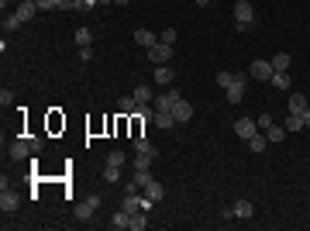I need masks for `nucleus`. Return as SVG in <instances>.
Masks as SVG:
<instances>
[{"instance_id": "obj_1", "label": "nucleus", "mask_w": 310, "mask_h": 231, "mask_svg": "<svg viewBox=\"0 0 310 231\" xmlns=\"http://www.w3.org/2000/svg\"><path fill=\"white\" fill-rule=\"evenodd\" d=\"M252 21H255L252 0H238V4H234V31H248Z\"/></svg>"}, {"instance_id": "obj_2", "label": "nucleus", "mask_w": 310, "mask_h": 231, "mask_svg": "<svg viewBox=\"0 0 310 231\" xmlns=\"http://www.w3.org/2000/svg\"><path fill=\"white\" fill-rule=\"evenodd\" d=\"M255 214V207H252V200H245V197H238L231 207H224V221H234V218H241V221H248Z\"/></svg>"}, {"instance_id": "obj_3", "label": "nucleus", "mask_w": 310, "mask_h": 231, "mask_svg": "<svg viewBox=\"0 0 310 231\" xmlns=\"http://www.w3.org/2000/svg\"><path fill=\"white\" fill-rule=\"evenodd\" d=\"M97 207H100V197H97V193H90L86 200H80V204L72 207V214H76L80 221H86V218H93V214H97Z\"/></svg>"}, {"instance_id": "obj_4", "label": "nucleus", "mask_w": 310, "mask_h": 231, "mask_svg": "<svg viewBox=\"0 0 310 231\" xmlns=\"http://www.w3.org/2000/svg\"><path fill=\"white\" fill-rule=\"evenodd\" d=\"M31 152H34V141H31V138H17V141H11V159H14V162L31 159Z\"/></svg>"}, {"instance_id": "obj_5", "label": "nucleus", "mask_w": 310, "mask_h": 231, "mask_svg": "<svg viewBox=\"0 0 310 231\" xmlns=\"http://www.w3.org/2000/svg\"><path fill=\"white\" fill-rule=\"evenodd\" d=\"M176 100H183V93L176 90V86H169V90L159 93V97H155L152 104H155V111H172V104H176Z\"/></svg>"}, {"instance_id": "obj_6", "label": "nucleus", "mask_w": 310, "mask_h": 231, "mask_svg": "<svg viewBox=\"0 0 310 231\" xmlns=\"http://www.w3.org/2000/svg\"><path fill=\"white\" fill-rule=\"evenodd\" d=\"M149 59L155 62V66H166L172 59V45H166V42H155V45L149 48Z\"/></svg>"}, {"instance_id": "obj_7", "label": "nucleus", "mask_w": 310, "mask_h": 231, "mask_svg": "<svg viewBox=\"0 0 310 231\" xmlns=\"http://www.w3.org/2000/svg\"><path fill=\"white\" fill-rule=\"evenodd\" d=\"M241 100H245V76L234 73V80L228 86V104H241Z\"/></svg>"}, {"instance_id": "obj_8", "label": "nucleus", "mask_w": 310, "mask_h": 231, "mask_svg": "<svg viewBox=\"0 0 310 231\" xmlns=\"http://www.w3.org/2000/svg\"><path fill=\"white\" fill-rule=\"evenodd\" d=\"M17 204H21V200H17V193H14L11 186H4V190H0V210H4V214H14V210H17Z\"/></svg>"}, {"instance_id": "obj_9", "label": "nucleus", "mask_w": 310, "mask_h": 231, "mask_svg": "<svg viewBox=\"0 0 310 231\" xmlns=\"http://www.w3.org/2000/svg\"><path fill=\"white\" fill-rule=\"evenodd\" d=\"M255 131H259V125H255L252 117H238V121H234V135H238V138H245V141H248V138L255 135Z\"/></svg>"}, {"instance_id": "obj_10", "label": "nucleus", "mask_w": 310, "mask_h": 231, "mask_svg": "<svg viewBox=\"0 0 310 231\" xmlns=\"http://www.w3.org/2000/svg\"><path fill=\"white\" fill-rule=\"evenodd\" d=\"M272 62H269V59H259V62H255V66H252V76H255V80H262V83H269V80H272Z\"/></svg>"}, {"instance_id": "obj_11", "label": "nucleus", "mask_w": 310, "mask_h": 231, "mask_svg": "<svg viewBox=\"0 0 310 231\" xmlns=\"http://www.w3.org/2000/svg\"><path fill=\"white\" fill-rule=\"evenodd\" d=\"M172 117H176V125H186V121L193 117V107L186 104V100H176V104H172Z\"/></svg>"}, {"instance_id": "obj_12", "label": "nucleus", "mask_w": 310, "mask_h": 231, "mask_svg": "<svg viewBox=\"0 0 310 231\" xmlns=\"http://www.w3.org/2000/svg\"><path fill=\"white\" fill-rule=\"evenodd\" d=\"M155 128H162V131H169V128H176V117H172V111H155V121H152Z\"/></svg>"}, {"instance_id": "obj_13", "label": "nucleus", "mask_w": 310, "mask_h": 231, "mask_svg": "<svg viewBox=\"0 0 310 231\" xmlns=\"http://www.w3.org/2000/svg\"><path fill=\"white\" fill-rule=\"evenodd\" d=\"M111 228H114V231H124V228H131V214H127L124 207H121V210H114V218H111Z\"/></svg>"}, {"instance_id": "obj_14", "label": "nucleus", "mask_w": 310, "mask_h": 231, "mask_svg": "<svg viewBox=\"0 0 310 231\" xmlns=\"http://www.w3.org/2000/svg\"><path fill=\"white\" fill-rule=\"evenodd\" d=\"M135 111H138V100H135V97H131V93H127V97H121V100H117V114H121V117L135 114Z\"/></svg>"}, {"instance_id": "obj_15", "label": "nucleus", "mask_w": 310, "mask_h": 231, "mask_svg": "<svg viewBox=\"0 0 310 231\" xmlns=\"http://www.w3.org/2000/svg\"><path fill=\"white\" fill-rule=\"evenodd\" d=\"M34 11H38V4H34V0H21V4H17V17H21V21H31L34 17Z\"/></svg>"}, {"instance_id": "obj_16", "label": "nucleus", "mask_w": 310, "mask_h": 231, "mask_svg": "<svg viewBox=\"0 0 310 231\" xmlns=\"http://www.w3.org/2000/svg\"><path fill=\"white\" fill-rule=\"evenodd\" d=\"M289 114H303V111H307V97H303V93H289Z\"/></svg>"}, {"instance_id": "obj_17", "label": "nucleus", "mask_w": 310, "mask_h": 231, "mask_svg": "<svg viewBox=\"0 0 310 231\" xmlns=\"http://www.w3.org/2000/svg\"><path fill=\"white\" fill-rule=\"evenodd\" d=\"M135 42H138V45H145V48H152L155 42H159V38L152 35L149 28H135Z\"/></svg>"}, {"instance_id": "obj_18", "label": "nucleus", "mask_w": 310, "mask_h": 231, "mask_svg": "<svg viewBox=\"0 0 310 231\" xmlns=\"http://www.w3.org/2000/svg\"><path fill=\"white\" fill-rule=\"evenodd\" d=\"M155 83H166V86H172V66L166 62V66H155V76H152Z\"/></svg>"}, {"instance_id": "obj_19", "label": "nucleus", "mask_w": 310, "mask_h": 231, "mask_svg": "<svg viewBox=\"0 0 310 231\" xmlns=\"http://www.w3.org/2000/svg\"><path fill=\"white\" fill-rule=\"evenodd\" d=\"M131 97H135L138 104H152V100H155V97H152V86H149V83H141V86H135V93H131Z\"/></svg>"}, {"instance_id": "obj_20", "label": "nucleus", "mask_w": 310, "mask_h": 231, "mask_svg": "<svg viewBox=\"0 0 310 231\" xmlns=\"http://www.w3.org/2000/svg\"><path fill=\"white\" fill-rule=\"evenodd\" d=\"M149 228V210H135L131 214V231H145Z\"/></svg>"}, {"instance_id": "obj_21", "label": "nucleus", "mask_w": 310, "mask_h": 231, "mask_svg": "<svg viewBox=\"0 0 310 231\" xmlns=\"http://www.w3.org/2000/svg\"><path fill=\"white\" fill-rule=\"evenodd\" d=\"M135 149H138V152H149V155H155V159H159V149H155V145H152L145 135H135Z\"/></svg>"}, {"instance_id": "obj_22", "label": "nucleus", "mask_w": 310, "mask_h": 231, "mask_svg": "<svg viewBox=\"0 0 310 231\" xmlns=\"http://www.w3.org/2000/svg\"><path fill=\"white\" fill-rule=\"evenodd\" d=\"M276 86V90H289L293 86V80H289V73H272V80H269Z\"/></svg>"}, {"instance_id": "obj_23", "label": "nucleus", "mask_w": 310, "mask_h": 231, "mask_svg": "<svg viewBox=\"0 0 310 231\" xmlns=\"http://www.w3.org/2000/svg\"><path fill=\"white\" fill-rule=\"evenodd\" d=\"M76 45H80V48H90L93 45V31H90V28H76Z\"/></svg>"}, {"instance_id": "obj_24", "label": "nucleus", "mask_w": 310, "mask_h": 231, "mask_svg": "<svg viewBox=\"0 0 310 231\" xmlns=\"http://www.w3.org/2000/svg\"><path fill=\"white\" fill-rule=\"evenodd\" d=\"M269 62H272V69H276V73H289V56H286V52H279V56H272Z\"/></svg>"}, {"instance_id": "obj_25", "label": "nucleus", "mask_w": 310, "mask_h": 231, "mask_svg": "<svg viewBox=\"0 0 310 231\" xmlns=\"http://www.w3.org/2000/svg\"><path fill=\"white\" fill-rule=\"evenodd\" d=\"M145 197H152V200H155V204H159L162 197H166V190H162V183H159V180H152V183L145 186Z\"/></svg>"}, {"instance_id": "obj_26", "label": "nucleus", "mask_w": 310, "mask_h": 231, "mask_svg": "<svg viewBox=\"0 0 310 231\" xmlns=\"http://www.w3.org/2000/svg\"><path fill=\"white\" fill-rule=\"evenodd\" d=\"M265 145H269V138H265V135H259V131H255L252 138H248V149H252L255 155H259V152H265Z\"/></svg>"}, {"instance_id": "obj_27", "label": "nucleus", "mask_w": 310, "mask_h": 231, "mask_svg": "<svg viewBox=\"0 0 310 231\" xmlns=\"http://www.w3.org/2000/svg\"><path fill=\"white\" fill-rule=\"evenodd\" d=\"M152 180H155V176H152V166H149V169H135V183L141 186V190H145Z\"/></svg>"}, {"instance_id": "obj_28", "label": "nucleus", "mask_w": 310, "mask_h": 231, "mask_svg": "<svg viewBox=\"0 0 310 231\" xmlns=\"http://www.w3.org/2000/svg\"><path fill=\"white\" fill-rule=\"evenodd\" d=\"M121 169H124V166H111V162H107V166H103V180H107V183H117V180H121Z\"/></svg>"}, {"instance_id": "obj_29", "label": "nucleus", "mask_w": 310, "mask_h": 231, "mask_svg": "<svg viewBox=\"0 0 310 231\" xmlns=\"http://www.w3.org/2000/svg\"><path fill=\"white\" fill-rule=\"evenodd\" d=\"M152 162H155V155H149V152H138V155H135V162H131V166H135V169H149Z\"/></svg>"}, {"instance_id": "obj_30", "label": "nucleus", "mask_w": 310, "mask_h": 231, "mask_svg": "<svg viewBox=\"0 0 310 231\" xmlns=\"http://www.w3.org/2000/svg\"><path fill=\"white\" fill-rule=\"evenodd\" d=\"M286 135H289V131H286V128H279V125H272L269 131H265V138H269V141H283Z\"/></svg>"}, {"instance_id": "obj_31", "label": "nucleus", "mask_w": 310, "mask_h": 231, "mask_svg": "<svg viewBox=\"0 0 310 231\" xmlns=\"http://www.w3.org/2000/svg\"><path fill=\"white\" fill-rule=\"evenodd\" d=\"M303 128V114H286V131H300Z\"/></svg>"}, {"instance_id": "obj_32", "label": "nucleus", "mask_w": 310, "mask_h": 231, "mask_svg": "<svg viewBox=\"0 0 310 231\" xmlns=\"http://www.w3.org/2000/svg\"><path fill=\"white\" fill-rule=\"evenodd\" d=\"M21 17H17V14H7V17H4V28H7V31H14V28H21Z\"/></svg>"}, {"instance_id": "obj_33", "label": "nucleus", "mask_w": 310, "mask_h": 231, "mask_svg": "<svg viewBox=\"0 0 310 231\" xmlns=\"http://www.w3.org/2000/svg\"><path fill=\"white\" fill-rule=\"evenodd\" d=\"M159 42H166V45H176V28H166L159 35Z\"/></svg>"}, {"instance_id": "obj_34", "label": "nucleus", "mask_w": 310, "mask_h": 231, "mask_svg": "<svg viewBox=\"0 0 310 231\" xmlns=\"http://www.w3.org/2000/svg\"><path fill=\"white\" fill-rule=\"evenodd\" d=\"M107 162H111V166H124V152H121V149H114L111 155H107Z\"/></svg>"}, {"instance_id": "obj_35", "label": "nucleus", "mask_w": 310, "mask_h": 231, "mask_svg": "<svg viewBox=\"0 0 310 231\" xmlns=\"http://www.w3.org/2000/svg\"><path fill=\"white\" fill-rule=\"evenodd\" d=\"M272 125H276V121H272V114H262V117H259V131H269Z\"/></svg>"}, {"instance_id": "obj_36", "label": "nucleus", "mask_w": 310, "mask_h": 231, "mask_svg": "<svg viewBox=\"0 0 310 231\" xmlns=\"http://www.w3.org/2000/svg\"><path fill=\"white\" fill-rule=\"evenodd\" d=\"M231 80H234V73H217V83H221V86H224V90H228V86H231Z\"/></svg>"}, {"instance_id": "obj_37", "label": "nucleus", "mask_w": 310, "mask_h": 231, "mask_svg": "<svg viewBox=\"0 0 310 231\" xmlns=\"http://www.w3.org/2000/svg\"><path fill=\"white\" fill-rule=\"evenodd\" d=\"M38 4V11H52V7H59V0H34Z\"/></svg>"}, {"instance_id": "obj_38", "label": "nucleus", "mask_w": 310, "mask_h": 231, "mask_svg": "<svg viewBox=\"0 0 310 231\" xmlns=\"http://www.w3.org/2000/svg\"><path fill=\"white\" fill-rule=\"evenodd\" d=\"M0 104L11 107V104H14V93H11V90H4V93H0Z\"/></svg>"}, {"instance_id": "obj_39", "label": "nucleus", "mask_w": 310, "mask_h": 231, "mask_svg": "<svg viewBox=\"0 0 310 231\" xmlns=\"http://www.w3.org/2000/svg\"><path fill=\"white\" fill-rule=\"evenodd\" d=\"M152 207H155V200H152V197H141V210H149L152 214Z\"/></svg>"}, {"instance_id": "obj_40", "label": "nucleus", "mask_w": 310, "mask_h": 231, "mask_svg": "<svg viewBox=\"0 0 310 231\" xmlns=\"http://www.w3.org/2000/svg\"><path fill=\"white\" fill-rule=\"evenodd\" d=\"M303 128H310V107L303 111Z\"/></svg>"}, {"instance_id": "obj_41", "label": "nucleus", "mask_w": 310, "mask_h": 231, "mask_svg": "<svg viewBox=\"0 0 310 231\" xmlns=\"http://www.w3.org/2000/svg\"><path fill=\"white\" fill-rule=\"evenodd\" d=\"M196 4H200V7H207V4H210V0H196Z\"/></svg>"}, {"instance_id": "obj_42", "label": "nucleus", "mask_w": 310, "mask_h": 231, "mask_svg": "<svg viewBox=\"0 0 310 231\" xmlns=\"http://www.w3.org/2000/svg\"><path fill=\"white\" fill-rule=\"evenodd\" d=\"M114 4H131V0H114Z\"/></svg>"}]
</instances>
